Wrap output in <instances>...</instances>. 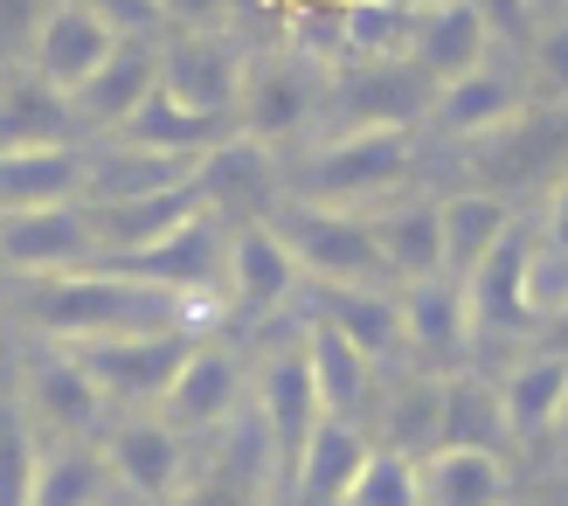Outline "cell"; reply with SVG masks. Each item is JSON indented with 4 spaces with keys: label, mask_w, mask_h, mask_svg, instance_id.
Returning <instances> with one entry per match:
<instances>
[{
    "label": "cell",
    "mask_w": 568,
    "mask_h": 506,
    "mask_svg": "<svg viewBox=\"0 0 568 506\" xmlns=\"http://www.w3.org/2000/svg\"><path fill=\"white\" fill-rule=\"evenodd\" d=\"M21 320H28V333H36V341H49V347L146 341V333H187V341H209V326H215L209 305L174 298V292L146 285V277H125V271H111V264L21 285Z\"/></svg>",
    "instance_id": "obj_1"
},
{
    "label": "cell",
    "mask_w": 568,
    "mask_h": 506,
    "mask_svg": "<svg viewBox=\"0 0 568 506\" xmlns=\"http://www.w3.org/2000/svg\"><path fill=\"white\" fill-rule=\"evenodd\" d=\"M416 139L409 132H326L284 166V202H320L367 215L375 202L409 188Z\"/></svg>",
    "instance_id": "obj_2"
},
{
    "label": "cell",
    "mask_w": 568,
    "mask_h": 506,
    "mask_svg": "<svg viewBox=\"0 0 568 506\" xmlns=\"http://www.w3.org/2000/svg\"><path fill=\"white\" fill-rule=\"evenodd\" d=\"M333 98V70L305 63L298 49H250V70H243V98H236V139L277 153L284 139H298L320 125V111Z\"/></svg>",
    "instance_id": "obj_3"
},
{
    "label": "cell",
    "mask_w": 568,
    "mask_h": 506,
    "mask_svg": "<svg viewBox=\"0 0 568 506\" xmlns=\"http://www.w3.org/2000/svg\"><path fill=\"white\" fill-rule=\"evenodd\" d=\"M271 230L284 236V250H292L305 285H375V292H395L388 271H382V250H375V236H367V215L320 209V202H277Z\"/></svg>",
    "instance_id": "obj_4"
},
{
    "label": "cell",
    "mask_w": 568,
    "mask_h": 506,
    "mask_svg": "<svg viewBox=\"0 0 568 506\" xmlns=\"http://www.w3.org/2000/svg\"><path fill=\"white\" fill-rule=\"evenodd\" d=\"M243 70H250V49L222 21L166 28V42H160V98H174L181 111H194V119L236 125Z\"/></svg>",
    "instance_id": "obj_5"
},
{
    "label": "cell",
    "mask_w": 568,
    "mask_h": 506,
    "mask_svg": "<svg viewBox=\"0 0 568 506\" xmlns=\"http://www.w3.org/2000/svg\"><path fill=\"white\" fill-rule=\"evenodd\" d=\"M250 409H257V437H264V465H271V493L284 499L292 472L305 458L312 431L326 424L320 396H312V368H305V347H271L257 368H250Z\"/></svg>",
    "instance_id": "obj_6"
},
{
    "label": "cell",
    "mask_w": 568,
    "mask_h": 506,
    "mask_svg": "<svg viewBox=\"0 0 568 506\" xmlns=\"http://www.w3.org/2000/svg\"><path fill=\"white\" fill-rule=\"evenodd\" d=\"M119 21L111 8H91V0H49V8L28 14V77L49 83L55 98H77L83 83L104 70V55L119 49Z\"/></svg>",
    "instance_id": "obj_7"
},
{
    "label": "cell",
    "mask_w": 568,
    "mask_h": 506,
    "mask_svg": "<svg viewBox=\"0 0 568 506\" xmlns=\"http://www.w3.org/2000/svg\"><path fill=\"white\" fill-rule=\"evenodd\" d=\"M187 347H194L187 333H146V341H83V347H70V361L91 375L111 416H146V409H160L166 382L181 375Z\"/></svg>",
    "instance_id": "obj_8"
},
{
    "label": "cell",
    "mask_w": 568,
    "mask_h": 506,
    "mask_svg": "<svg viewBox=\"0 0 568 506\" xmlns=\"http://www.w3.org/2000/svg\"><path fill=\"white\" fill-rule=\"evenodd\" d=\"M250 403V368H243V354H230V341H194L187 361H181V375L166 382V396H160V424L174 431V437H215V431H230L236 424V409Z\"/></svg>",
    "instance_id": "obj_9"
},
{
    "label": "cell",
    "mask_w": 568,
    "mask_h": 506,
    "mask_svg": "<svg viewBox=\"0 0 568 506\" xmlns=\"http://www.w3.org/2000/svg\"><path fill=\"white\" fill-rule=\"evenodd\" d=\"M187 452H194V444L174 437L153 409L146 416H111L104 437H98V458L111 472V486H119V499L132 493L139 506L187 499Z\"/></svg>",
    "instance_id": "obj_10"
},
{
    "label": "cell",
    "mask_w": 568,
    "mask_h": 506,
    "mask_svg": "<svg viewBox=\"0 0 568 506\" xmlns=\"http://www.w3.org/2000/svg\"><path fill=\"white\" fill-rule=\"evenodd\" d=\"M305 277L271 222H230V271H222V320L271 326L284 305H298Z\"/></svg>",
    "instance_id": "obj_11"
},
{
    "label": "cell",
    "mask_w": 568,
    "mask_h": 506,
    "mask_svg": "<svg viewBox=\"0 0 568 506\" xmlns=\"http://www.w3.org/2000/svg\"><path fill=\"white\" fill-rule=\"evenodd\" d=\"M21 403H28V424L55 444H98L111 424L91 375L70 361V347H49V341H36L21 354Z\"/></svg>",
    "instance_id": "obj_12"
},
{
    "label": "cell",
    "mask_w": 568,
    "mask_h": 506,
    "mask_svg": "<svg viewBox=\"0 0 568 506\" xmlns=\"http://www.w3.org/2000/svg\"><path fill=\"white\" fill-rule=\"evenodd\" d=\"M493 55H499V21H493V8H478V0H430V8H416V36H409L403 63L430 83V98L450 91L458 77L486 70Z\"/></svg>",
    "instance_id": "obj_13"
},
{
    "label": "cell",
    "mask_w": 568,
    "mask_h": 506,
    "mask_svg": "<svg viewBox=\"0 0 568 506\" xmlns=\"http://www.w3.org/2000/svg\"><path fill=\"white\" fill-rule=\"evenodd\" d=\"M527 111H534L527 77L506 63V55H493L486 70H471V77L450 83V91H437L423 119H430L437 139H458V146H493V139H499V132H514Z\"/></svg>",
    "instance_id": "obj_14"
},
{
    "label": "cell",
    "mask_w": 568,
    "mask_h": 506,
    "mask_svg": "<svg viewBox=\"0 0 568 506\" xmlns=\"http://www.w3.org/2000/svg\"><path fill=\"white\" fill-rule=\"evenodd\" d=\"M160 42L166 36H125L119 49H111L104 70L70 98V125L98 132V139H119L139 111L160 98Z\"/></svg>",
    "instance_id": "obj_15"
},
{
    "label": "cell",
    "mask_w": 568,
    "mask_h": 506,
    "mask_svg": "<svg viewBox=\"0 0 568 506\" xmlns=\"http://www.w3.org/2000/svg\"><path fill=\"white\" fill-rule=\"evenodd\" d=\"M0 264H8L21 285H36V277H70V271L98 264V236H91V222H83L77 202L21 209V215H0Z\"/></svg>",
    "instance_id": "obj_16"
},
{
    "label": "cell",
    "mask_w": 568,
    "mask_h": 506,
    "mask_svg": "<svg viewBox=\"0 0 568 506\" xmlns=\"http://www.w3.org/2000/svg\"><path fill=\"white\" fill-rule=\"evenodd\" d=\"M395 313H403V361L423 375H458L478 361L471 347V313L465 292L450 277H430V285H403L395 292Z\"/></svg>",
    "instance_id": "obj_17"
},
{
    "label": "cell",
    "mask_w": 568,
    "mask_h": 506,
    "mask_svg": "<svg viewBox=\"0 0 568 506\" xmlns=\"http://www.w3.org/2000/svg\"><path fill=\"white\" fill-rule=\"evenodd\" d=\"M527 257H534V230L520 222V230L499 243V257L465 285V313H471V347L478 354L506 347V341H534V333H541L534 298H527Z\"/></svg>",
    "instance_id": "obj_18"
},
{
    "label": "cell",
    "mask_w": 568,
    "mask_h": 506,
    "mask_svg": "<svg viewBox=\"0 0 568 506\" xmlns=\"http://www.w3.org/2000/svg\"><path fill=\"white\" fill-rule=\"evenodd\" d=\"M367 236H375L382 250V271L388 285H430V277H444V222H437V194H388V202L367 209Z\"/></svg>",
    "instance_id": "obj_19"
},
{
    "label": "cell",
    "mask_w": 568,
    "mask_h": 506,
    "mask_svg": "<svg viewBox=\"0 0 568 506\" xmlns=\"http://www.w3.org/2000/svg\"><path fill=\"white\" fill-rule=\"evenodd\" d=\"M437 222H444V277L465 292L499 257V243L520 230V209H514V194L458 188V194H437Z\"/></svg>",
    "instance_id": "obj_20"
},
{
    "label": "cell",
    "mask_w": 568,
    "mask_h": 506,
    "mask_svg": "<svg viewBox=\"0 0 568 506\" xmlns=\"http://www.w3.org/2000/svg\"><path fill=\"white\" fill-rule=\"evenodd\" d=\"M499 409H506V437L514 452H541L568 416V361L527 347L499 368Z\"/></svg>",
    "instance_id": "obj_21"
},
{
    "label": "cell",
    "mask_w": 568,
    "mask_h": 506,
    "mask_svg": "<svg viewBox=\"0 0 568 506\" xmlns=\"http://www.w3.org/2000/svg\"><path fill=\"white\" fill-rule=\"evenodd\" d=\"M382 444V452L423 465L444 444V375H423V368H395L388 388H375V431H367Z\"/></svg>",
    "instance_id": "obj_22"
},
{
    "label": "cell",
    "mask_w": 568,
    "mask_h": 506,
    "mask_svg": "<svg viewBox=\"0 0 568 506\" xmlns=\"http://www.w3.org/2000/svg\"><path fill=\"white\" fill-rule=\"evenodd\" d=\"M298 347H305V368H312L320 416H326V424H361V431H367V409H375L382 368H375L367 354H354V347L339 341V333H326V326H305Z\"/></svg>",
    "instance_id": "obj_23"
},
{
    "label": "cell",
    "mask_w": 568,
    "mask_h": 506,
    "mask_svg": "<svg viewBox=\"0 0 568 506\" xmlns=\"http://www.w3.org/2000/svg\"><path fill=\"white\" fill-rule=\"evenodd\" d=\"M444 444L450 452H486V458H506L514 437H506V409H499V375L493 368H458L444 375ZM437 444V452H444Z\"/></svg>",
    "instance_id": "obj_24"
},
{
    "label": "cell",
    "mask_w": 568,
    "mask_h": 506,
    "mask_svg": "<svg viewBox=\"0 0 568 506\" xmlns=\"http://www.w3.org/2000/svg\"><path fill=\"white\" fill-rule=\"evenodd\" d=\"M367 452H375V437L361 424H320L312 444H305V458H298V472H292V486H284V499L292 506H339L347 486L361 479Z\"/></svg>",
    "instance_id": "obj_25"
},
{
    "label": "cell",
    "mask_w": 568,
    "mask_h": 506,
    "mask_svg": "<svg viewBox=\"0 0 568 506\" xmlns=\"http://www.w3.org/2000/svg\"><path fill=\"white\" fill-rule=\"evenodd\" d=\"M83 194V146H36L0 153V215L21 209H63Z\"/></svg>",
    "instance_id": "obj_26"
},
{
    "label": "cell",
    "mask_w": 568,
    "mask_h": 506,
    "mask_svg": "<svg viewBox=\"0 0 568 506\" xmlns=\"http://www.w3.org/2000/svg\"><path fill=\"white\" fill-rule=\"evenodd\" d=\"M119 486L98 458V444H55V437H36V493L28 506H111Z\"/></svg>",
    "instance_id": "obj_27"
},
{
    "label": "cell",
    "mask_w": 568,
    "mask_h": 506,
    "mask_svg": "<svg viewBox=\"0 0 568 506\" xmlns=\"http://www.w3.org/2000/svg\"><path fill=\"white\" fill-rule=\"evenodd\" d=\"M416 506H506V458L444 444L416 465Z\"/></svg>",
    "instance_id": "obj_28"
},
{
    "label": "cell",
    "mask_w": 568,
    "mask_h": 506,
    "mask_svg": "<svg viewBox=\"0 0 568 506\" xmlns=\"http://www.w3.org/2000/svg\"><path fill=\"white\" fill-rule=\"evenodd\" d=\"M36 146H77L70 98H55L36 77H14L0 91V153H36Z\"/></svg>",
    "instance_id": "obj_29"
},
{
    "label": "cell",
    "mask_w": 568,
    "mask_h": 506,
    "mask_svg": "<svg viewBox=\"0 0 568 506\" xmlns=\"http://www.w3.org/2000/svg\"><path fill=\"white\" fill-rule=\"evenodd\" d=\"M409 36H416V8H395V0H354V8H339V70L403 63Z\"/></svg>",
    "instance_id": "obj_30"
},
{
    "label": "cell",
    "mask_w": 568,
    "mask_h": 506,
    "mask_svg": "<svg viewBox=\"0 0 568 506\" xmlns=\"http://www.w3.org/2000/svg\"><path fill=\"white\" fill-rule=\"evenodd\" d=\"M119 139H125V146H146V153H166V160H209L222 139H236V125H222V119H194V111H181L174 98H153Z\"/></svg>",
    "instance_id": "obj_31"
},
{
    "label": "cell",
    "mask_w": 568,
    "mask_h": 506,
    "mask_svg": "<svg viewBox=\"0 0 568 506\" xmlns=\"http://www.w3.org/2000/svg\"><path fill=\"white\" fill-rule=\"evenodd\" d=\"M520 77H527V98L541 111L568 104V14H541V28L520 49Z\"/></svg>",
    "instance_id": "obj_32"
},
{
    "label": "cell",
    "mask_w": 568,
    "mask_h": 506,
    "mask_svg": "<svg viewBox=\"0 0 568 506\" xmlns=\"http://www.w3.org/2000/svg\"><path fill=\"white\" fill-rule=\"evenodd\" d=\"M339 506H416V465L375 444L367 465H361V479L347 486V499H339Z\"/></svg>",
    "instance_id": "obj_33"
},
{
    "label": "cell",
    "mask_w": 568,
    "mask_h": 506,
    "mask_svg": "<svg viewBox=\"0 0 568 506\" xmlns=\"http://www.w3.org/2000/svg\"><path fill=\"white\" fill-rule=\"evenodd\" d=\"M36 493V431H0V506H28Z\"/></svg>",
    "instance_id": "obj_34"
},
{
    "label": "cell",
    "mask_w": 568,
    "mask_h": 506,
    "mask_svg": "<svg viewBox=\"0 0 568 506\" xmlns=\"http://www.w3.org/2000/svg\"><path fill=\"white\" fill-rule=\"evenodd\" d=\"M534 236H541L555 257L568 264V166H561L555 188H548V209H541V222H534Z\"/></svg>",
    "instance_id": "obj_35"
},
{
    "label": "cell",
    "mask_w": 568,
    "mask_h": 506,
    "mask_svg": "<svg viewBox=\"0 0 568 506\" xmlns=\"http://www.w3.org/2000/svg\"><path fill=\"white\" fill-rule=\"evenodd\" d=\"M527 347H541V354H561V361H568V305H561V313H555V320H548L541 333H534Z\"/></svg>",
    "instance_id": "obj_36"
},
{
    "label": "cell",
    "mask_w": 568,
    "mask_h": 506,
    "mask_svg": "<svg viewBox=\"0 0 568 506\" xmlns=\"http://www.w3.org/2000/svg\"><path fill=\"white\" fill-rule=\"evenodd\" d=\"M548 452H555V465H561V472H568V416H561V431H555V437H548Z\"/></svg>",
    "instance_id": "obj_37"
},
{
    "label": "cell",
    "mask_w": 568,
    "mask_h": 506,
    "mask_svg": "<svg viewBox=\"0 0 568 506\" xmlns=\"http://www.w3.org/2000/svg\"><path fill=\"white\" fill-rule=\"evenodd\" d=\"M506 506H514V499H506Z\"/></svg>",
    "instance_id": "obj_38"
},
{
    "label": "cell",
    "mask_w": 568,
    "mask_h": 506,
    "mask_svg": "<svg viewBox=\"0 0 568 506\" xmlns=\"http://www.w3.org/2000/svg\"><path fill=\"white\" fill-rule=\"evenodd\" d=\"M111 506H119V499H111Z\"/></svg>",
    "instance_id": "obj_39"
}]
</instances>
